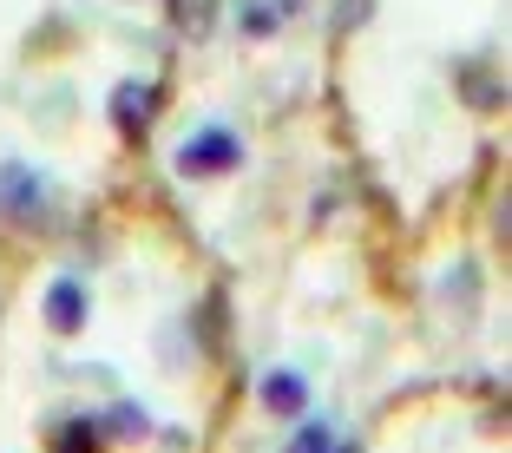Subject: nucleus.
<instances>
[{"label":"nucleus","mask_w":512,"mask_h":453,"mask_svg":"<svg viewBox=\"0 0 512 453\" xmlns=\"http://www.w3.org/2000/svg\"><path fill=\"white\" fill-rule=\"evenodd\" d=\"M106 112H112V125H119L125 138H145L151 112H158V92L138 86V79H119V86H112V99H106Z\"/></svg>","instance_id":"obj_3"},{"label":"nucleus","mask_w":512,"mask_h":453,"mask_svg":"<svg viewBox=\"0 0 512 453\" xmlns=\"http://www.w3.org/2000/svg\"><path fill=\"white\" fill-rule=\"evenodd\" d=\"M256 394H263V408H270V414H302V408H309V381H302L296 368H270Z\"/></svg>","instance_id":"obj_5"},{"label":"nucleus","mask_w":512,"mask_h":453,"mask_svg":"<svg viewBox=\"0 0 512 453\" xmlns=\"http://www.w3.org/2000/svg\"><path fill=\"white\" fill-rule=\"evenodd\" d=\"M237 165H243V138L230 132V125H204V132L178 151L184 178H217V171H237Z\"/></svg>","instance_id":"obj_1"},{"label":"nucleus","mask_w":512,"mask_h":453,"mask_svg":"<svg viewBox=\"0 0 512 453\" xmlns=\"http://www.w3.org/2000/svg\"><path fill=\"white\" fill-rule=\"evenodd\" d=\"M289 7H302V0H243V33H250V40H270L289 20Z\"/></svg>","instance_id":"obj_8"},{"label":"nucleus","mask_w":512,"mask_h":453,"mask_svg":"<svg viewBox=\"0 0 512 453\" xmlns=\"http://www.w3.org/2000/svg\"><path fill=\"white\" fill-rule=\"evenodd\" d=\"M46 453H106V434H99V421L73 414V421H60V427H53Z\"/></svg>","instance_id":"obj_6"},{"label":"nucleus","mask_w":512,"mask_h":453,"mask_svg":"<svg viewBox=\"0 0 512 453\" xmlns=\"http://www.w3.org/2000/svg\"><path fill=\"white\" fill-rule=\"evenodd\" d=\"M99 434H106V440H145L151 421H145V408H138V401H112V408L99 414Z\"/></svg>","instance_id":"obj_7"},{"label":"nucleus","mask_w":512,"mask_h":453,"mask_svg":"<svg viewBox=\"0 0 512 453\" xmlns=\"http://www.w3.org/2000/svg\"><path fill=\"white\" fill-rule=\"evenodd\" d=\"M46 322H53L60 335H79V329H86V289H79L73 276H60V283L46 289Z\"/></svg>","instance_id":"obj_4"},{"label":"nucleus","mask_w":512,"mask_h":453,"mask_svg":"<svg viewBox=\"0 0 512 453\" xmlns=\"http://www.w3.org/2000/svg\"><path fill=\"white\" fill-rule=\"evenodd\" d=\"M283 453H335V427L329 421H302L296 434H289Z\"/></svg>","instance_id":"obj_9"},{"label":"nucleus","mask_w":512,"mask_h":453,"mask_svg":"<svg viewBox=\"0 0 512 453\" xmlns=\"http://www.w3.org/2000/svg\"><path fill=\"white\" fill-rule=\"evenodd\" d=\"M46 211V178L27 165H0V217H14V224H33Z\"/></svg>","instance_id":"obj_2"}]
</instances>
